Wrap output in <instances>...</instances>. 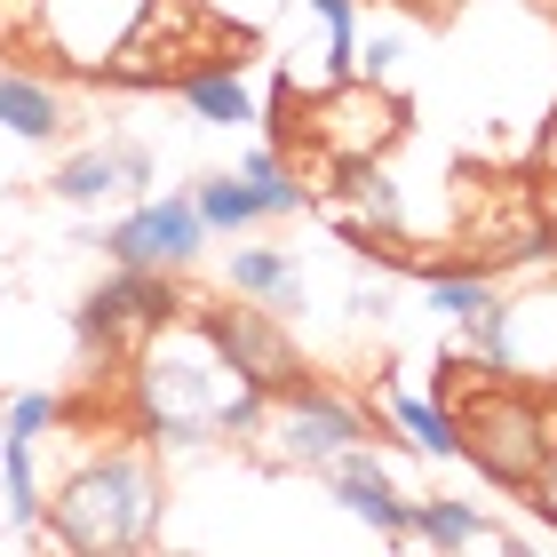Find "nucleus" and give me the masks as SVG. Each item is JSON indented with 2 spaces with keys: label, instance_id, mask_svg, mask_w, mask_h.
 I'll use <instances>...</instances> for the list:
<instances>
[{
  "label": "nucleus",
  "instance_id": "1",
  "mask_svg": "<svg viewBox=\"0 0 557 557\" xmlns=\"http://www.w3.org/2000/svg\"><path fill=\"white\" fill-rule=\"evenodd\" d=\"M239 391V374L215 359L208 326H184V311H175L168 326H151L144 335V359H136V398H144V430L160 446H199L215 438V414L223 398Z\"/></svg>",
  "mask_w": 557,
  "mask_h": 557
},
{
  "label": "nucleus",
  "instance_id": "2",
  "mask_svg": "<svg viewBox=\"0 0 557 557\" xmlns=\"http://www.w3.org/2000/svg\"><path fill=\"white\" fill-rule=\"evenodd\" d=\"M454 430H462V462H478L494 486L534 494L557 470V391L518 383V367H494L454 407Z\"/></svg>",
  "mask_w": 557,
  "mask_h": 557
},
{
  "label": "nucleus",
  "instance_id": "3",
  "mask_svg": "<svg viewBox=\"0 0 557 557\" xmlns=\"http://www.w3.org/2000/svg\"><path fill=\"white\" fill-rule=\"evenodd\" d=\"M160 518H168V486L144 454H96L48 502V525L64 549H144L160 542Z\"/></svg>",
  "mask_w": 557,
  "mask_h": 557
},
{
  "label": "nucleus",
  "instance_id": "4",
  "mask_svg": "<svg viewBox=\"0 0 557 557\" xmlns=\"http://www.w3.org/2000/svg\"><path fill=\"white\" fill-rule=\"evenodd\" d=\"M256 438H263L271 462L326 470L343 446H367V438H374V422H367V407H350V398L319 391V383H287V391H271V407H263V422H256Z\"/></svg>",
  "mask_w": 557,
  "mask_h": 557
},
{
  "label": "nucleus",
  "instance_id": "5",
  "mask_svg": "<svg viewBox=\"0 0 557 557\" xmlns=\"http://www.w3.org/2000/svg\"><path fill=\"white\" fill-rule=\"evenodd\" d=\"M96 247H104L112 263H128V271H184L199 247H208V223H199L191 191H168V199H136L120 223H104Z\"/></svg>",
  "mask_w": 557,
  "mask_h": 557
},
{
  "label": "nucleus",
  "instance_id": "6",
  "mask_svg": "<svg viewBox=\"0 0 557 557\" xmlns=\"http://www.w3.org/2000/svg\"><path fill=\"white\" fill-rule=\"evenodd\" d=\"M175 311H191L184 287H175V271H128V263H112V278L81 302V343H144L151 326H168Z\"/></svg>",
  "mask_w": 557,
  "mask_h": 557
},
{
  "label": "nucleus",
  "instance_id": "7",
  "mask_svg": "<svg viewBox=\"0 0 557 557\" xmlns=\"http://www.w3.org/2000/svg\"><path fill=\"white\" fill-rule=\"evenodd\" d=\"M199 326H208V343H215V359L239 374V383H256V391H287L302 383V359H295V335H287V319L278 311H199Z\"/></svg>",
  "mask_w": 557,
  "mask_h": 557
},
{
  "label": "nucleus",
  "instance_id": "8",
  "mask_svg": "<svg viewBox=\"0 0 557 557\" xmlns=\"http://www.w3.org/2000/svg\"><path fill=\"white\" fill-rule=\"evenodd\" d=\"M33 16H40V40L72 72H104L120 57V40L136 33L144 0H33Z\"/></svg>",
  "mask_w": 557,
  "mask_h": 557
},
{
  "label": "nucleus",
  "instance_id": "9",
  "mask_svg": "<svg viewBox=\"0 0 557 557\" xmlns=\"http://www.w3.org/2000/svg\"><path fill=\"white\" fill-rule=\"evenodd\" d=\"M311 136L335 151V160H374L391 136H398V96H383L374 81H335L326 104H311Z\"/></svg>",
  "mask_w": 557,
  "mask_h": 557
},
{
  "label": "nucleus",
  "instance_id": "10",
  "mask_svg": "<svg viewBox=\"0 0 557 557\" xmlns=\"http://www.w3.org/2000/svg\"><path fill=\"white\" fill-rule=\"evenodd\" d=\"M151 184V151L144 144H88L57 160L48 175V199H64V208H104V199H144Z\"/></svg>",
  "mask_w": 557,
  "mask_h": 557
},
{
  "label": "nucleus",
  "instance_id": "11",
  "mask_svg": "<svg viewBox=\"0 0 557 557\" xmlns=\"http://www.w3.org/2000/svg\"><path fill=\"white\" fill-rule=\"evenodd\" d=\"M326 486H335V502L350 518H367L383 542H407V518H414V502L391 486V470L374 462V446H343L335 462H326Z\"/></svg>",
  "mask_w": 557,
  "mask_h": 557
},
{
  "label": "nucleus",
  "instance_id": "12",
  "mask_svg": "<svg viewBox=\"0 0 557 557\" xmlns=\"http://www.w3.org/2000/svg\"><path fill=\"white\" fill-rule=\"evenodd\" d=\"M232 295L263 302V311H278V319H295L302 302H311V287H302V271H295L287 247H239V256H232Z\"/></svg>",
  "mask_w": 557,
  "mask_h": 557
},
{
  "label": "nucleus",
  "instance_id": "13",
  "mask_svg": "<svg viewBox=\"0 0 557 557\" xmlns=\"http://www.w3.org/2000/svg\"><path fill=\"white\" fill-rule=\"evenodd\" d=\"M383 414H391V430H398L414 454H430V462H462V430H454V407H446V398H414V391L383 383Z\"/></svg>",
  "mask_w": 557,
  "mask_h": 557
},
{
  "label": "nucleus",
  "instance_id": "14",
  "mask_svg": "<svg viewBox=\"0 0 557 557\" xmlns=\"http://www.w3.org/2000/svg\"><path fill=\"white\" fill-rule=\"evenodd\" d=\"M0 128L16 144H48L64 136V88L40 72H0Z\"/></svg>",
  "mask_w": 557,
  "mask_h": 557
},
{
  "label": "nucleus",
  "instance_id": "15",
  "mask_svg": "<svg viewBox=\"0 0 557 557\" xmlns=\"http://www.w3.org/2000/svg\"><path fill=\"white\" fill-rule=\"evenodd\" d=\"M184 104L208 120V128H256L263 120V104L247 96V81H239V64H199V72H184Z\"/></svg>",
  "mask_w": 557,
  "mask_h": 557
},
{
  "label": "nucleus",
  "instance_id": "16",
  "mask_svg": "<svg viewBox=\"0 0 557 557\" xmlns=\"http://www.w3.org/2000/svg\"><path fill=\"white\" fill-rule=\"evenodd\" d=\"M407 542H422V549H486V542L494 549H518V534H494L470 502H414Z\"/></svg>",
  "mask_w": 557,
  "mask_h": 557
},
{
  "label": "nucleus",
  "instance_id": "17",
  "mask_svg": "<svg viewBox=\"0 0 557 557\" xmlns=\"http://www.w3.org/2000/svg\"><path fill=\"white\" fill-rule=\"evenodd\" d=\"M191 208H199V223L208 232H247V223H263V199H256V184L232 168V175H199L191 184Z\"/></svg>",
  "mask_w": 557,
  "mask_h": 557
},
{
  "label": "nucleus",
  "instance_id": "18",
  "mask_svg": "<svg viewBox=\"0 0 557 557\" xmlns=\"http://www.w3.org/2000/svg\"><path fill=\"white\" fill-rule=\"evenodd\" d=\"M0 494H9V518H16V534H33V525L48 518V502H40V478H33V438H16V430H0Z\"/></svg>",
  "mask_w": 557,
  "mask_h": 557
},
{
  "label": "nucleus",
  "instance_id": "19",
  "mask_svg": "<svg viewBox=\"0 0 557 557\" xmlns=\"http://www.w3.org/2000/svg\"><path fill=\"white\" fill-rule=\"evenodd\" d=\"M343 168V191H350V208H359L374 232H407V199H398V184L374 160H335Z\"/></svg>",
  "mask_w": 557,
  "mask_h": 557
},
{
  "label": "nucleus",
  "instance_id": "20",
  "mask_svg": "<svg viewBox=\"0 0 557 557\" xmlns=\"http://www.w3.org/2000/svg\"><path fill=\"white\" fill-rule=\"evenodd\" d=\"M239 175L256 184L263 215H295V208H311V191L295 184V168L278 160V144H247V151H239Z\"/></svg>",
  "mask_w": 557,
  "mask_h": 557
},
{
  "label": "nucleus",
  "instance_id": "21",
  "mask_svg": "<svg viewBox=\"0 0 557 557\" xmlns=\"http://www.w3.org/2000/svg\"><path fill=\"white\" fill-rule=\"evenodd\" d=\"M422 302H430V311H446V319H478V311H494V271H430L422 278Z\"/></svg>",
  "mask_w": 557,
  "mask_h": 557
},
{
  "label": "nucleus",
  "instance_id": "22",
  "mask_svg": "<svg viewBox=\"0 0 557 557\" xmlns=\"http://www.w3.org/2000/svg\"><path fill=\"white\" fill-rule=\"evenodd\" d=\"M302 9L326 16V81H350L359 72V0H302Z\"/></svg>",
  "mask_w": 557,
  "mask_h": 557
},
{
  "label": "nucleus",
  "instance_id": "23",
  "mask_svg": "<svg viewBox=\"0 0 557 557\" xmlns=\"http://www.w3.org/2000/svg\"><path fill=\"white\" fill-rule=\"evenodd\" d=\"M57 422H64V407L48 391H16L9 407H0V430H16V438H48Z\"/></svg>",
  "mask_w": 557,
  "mask_h": 557
},
{
  "label": "nucleus",
  "instance_id": "24",
  "mask_svg": "<svg viewBox=\"0 0 557 557\" xmlns=\"http://www.w3.org/2000/svg\"><path fill=\"white\" fill-rule=\"evenodd\" d=\"M398 64V40H374L367 57H359V81H383V72Z\"/></svg>",
  "mask_w": 557,
  "mask_h": 557
},
{
  "label": "nucleus",
  "instance_id": "25",
  "mask_svg": "<svg viewBox=\"0 0 557 557\" xmlns=\"http://www.w3.org/2000/svg\"><path fill=\"white\" fill-rule=\"evenodd\" d=\"M350 311H359V319H383V311H391V295H383V287H367V295H350Z\"/></svg>",
  "mask_w": 557,
  "mask_h": 557
},
{
  "label": "nucleus",
  "instance_id": "26",
  "mask_svg": "<svg viewBox=\"0 0 557 557\" xmlns=\"http://www.w3.org/2000/svg\"><path fill=\"white\" fill-rule=\"evenodd\" d=\"M542 175L557 184V120H549V136H542Z\"/></svg>",
  "mask_w": 557,
  "mask_h": 557
},
{
  "label": "nucleus",
  "instance_id": "27",
  "mask_svg": "<svg viewBox=\"0 0 557 557\" xmlns=\"http://www.w3.org/2000/svg\"><path fill=\"white\" fill-rule=\"evenodd\" d=\"M542 223L557 232V184H542Z\"/></svg>",
  "mask_w": 557,
  "mask_h": 557
}]
</instances>
